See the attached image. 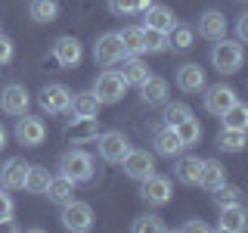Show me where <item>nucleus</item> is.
Listing matches in <instances>:
<instances>
[{"mask_svg": "<svg viewBox=\"0 0 248 233\" xmlns=\"http://www.w3.org/2000/svg\"><path fill=\"white\" fill-rule=\"evenodd\" d=\"M28 16L37 25H50V22L59 19V0H31Z\"/></svg>", "mask_w": 248, "mask_h": 233, "instance_id": "obj_25", "label": "nucleus"}, {"mask_svg": "<svg viewBox=\"0 0 248 233\" xmlns=\"http://www.w3.org/2000/svg\"><path fill=\"white\" fill-rule=\"evenodd\" d=\"M248 227V212L242 202H236V205H223L220 208V217H217V230L223 233H242Z\"/></svg>", "mask_w": 248, "mask_h": 233, "instance_id": "obj_16", "label": "nucleus"}, {"mask_svg": "<svg viewBox=\"0 0 248 233\" xmlns=\"http://www.w3.org/2000/svg\"><path fill=\"white\" fill-rule=\"evenodd\" d=\"M199 34L208 37V41H220V37H227V16H223L220 10L202 13V19H199Z\"/></svg>", "mask_w": 248, "mask_h": 233, "instance_id": "obj_18", "label": "nucleus"}, {"mask_svg": "<svg viewBox=\"0 0 248 233\" xmlns=\"http://www.w3.org/2000/svg\"><path fill=\"white\" fill-rule=\"evenodd\" d=\"M189 115H192V109L186 106V103H170V100L165 103V124H168V128L180 124L183 118H189Z\"/></svg>", "mask_w": 248, "mask_h": 233, "instance_id": "obj_37", "label": "nucleus"}, {"mask_svg": "<svg viewBox=\"0 0 248 233\" xmlns=\"http://www.w3.org/2000/svg\"><path fill=\"white\" fill-rule=\"evenodd\" d=\"M13 212H16V205H13V196H10V193H3V190H0V221H3V217H13Z\"/></svg>", "mask_w": 248, "mask_h": 233, "instance_id": "obj_40", "label": "nucleus"}, {"mask_svg": "<svg viewBox=\"0 0 248 233\" xmlns=\"http://www.w3.org/2000/svg\"><path fill=\"white\" fill-rule=\"evenodd\" d=\"M152 146H155V152H158V155H165V159H177V155L183 152L180 137H177V134H174V128H168V124L158 131V134H155Z\"/></svg>", "mask_w": 248, "mask_h": 233, "instance_id": "obj_22", "label": "nucleus"}, {"mask_svg": "<svg viewBox=\"0 0 248 233\" xmlns=\"http://www.w3.org/2000/svg\"><path fill=\"white\" fill-rule=\"evenodd\" d=\"M174 134L180 137V143H183V150L186 146H196L199 140H202V124H199V118H183L180 124H174Z\"/></svg>", "mask_w": 248, "mask_h": 233, "instance_id": "obj_30", "label": "nucleus"}, {"mask_svg": "<svg viewBox=\"0 0 248 233\" xmlns=\"http://www.w3.org/2000/svg\"><path fill=\"white\" fill-rule=\"evenodd\" d=\"M211 199H214V205H217V208H223V205H236V202H242V190H239L236 183H227V181H223L220 186H214V190H211Z\"/></svg>", "mask_w": 248, "mask_h": 233, "instance_id": "obj_35", "label": "nucleus"}, {"mask_svg": "<svg viewBox=\"0 0 248 233\" xmlns=\"http://www.w3.org/2000/svg\"><path fill=\"white\" fill-rule=\"evenodd\" d=\"M124 56H143V25H127L118 31Z\"/></svg>", "mask_w": 248, "mask_h": 233, "instance_id": "obj_28", "label": "nucleus"}, {"mask_svg": "<svg viewBox=\"0 0 248 233\" xmlns=\"http://www.w3.org/2000/svg\"><path fill=\"white\" fill-rule=\"evenodd\" d=\"M168 41H170V50L186 53L192 44H196V31H192L189 25H174V28L168 31Z\"/></svg>", "mask_w": 248, "mask_h": 233, "instance_id": "obj_34", "label": "nucleus"}, {"mask_svg": "<svg viewBox=\"0 0 248 233\" xmlns=\"http://www.w3.org/2000/svg\"><path fill=\"white\" fill-rule=\"evenodd\" d=\"M19 230H22V224L13 221V217H3V221H0V233H19Z\"/></svg>", "mask_w": 248, "mask_h": 233, "instance_id": "obj_43", "label": "nucleus"}, {"mask_svg": "<svg viewBox=\"0 0 248 233\" xmlns=\"http://www.w3.org/2000/svg\"><path fill=\"white\" fill-rule=\"evenodd\" d=\"M124 56V47L118 41V31H108V34H99L96 44H93V59L99 66H115Z\"/></svg>", "mask_w": 248, "mask_h": 233, "instance_id": "obj_12", "label": "nucleus"}, {"mask_svg": "<svg viewBox=\"0 0 248 233\" xmlns=\"http://www.w3.org/2000/svg\"><path fill=\"white\" fill-rule=\"evenodd\" d=\"M177 159H180V155H177ZM174 174H177V181L186 183V186H199L202 159H196V155H183V159L174 165Z\"/></svg>", "mask_w": 248, "mask_h": 233, "instance_id": "obj_24", "label": "nucleus"}, {"mask_svg": "<svg viewBox=\"0 0 248 233\" xmlns=\"http://www.w3.org/2000/svg\"><path fill=\"white\" fill-rule=\"evenodd\" d=\"M170 41H168V31L158 28H143V53H168Z\"/></svg>", "mask_w": 248, "mask_h": 233, "instance_id": "obj_31", "label": "nucleus"}, {"mask_svg": "<svg viewBox=\"0 0 248 233\" xmlns=\"http://www.w3.org/2000/svg\"><path fill=\"white\" fill-rule=\"evenodd\" d=\"M99 100L93 90H84V93H75L72 103H68V112H72V118H96L99 115Z\"/></svg>", "mask_w": 248, "mask_h": 233, "instance_id": "obj_19", "label": "nucleus"}, {"mask_svg": "<svg viewBox=\"0 0 248 233\" xmlns=\"http://www.w3.org/2000/svg\"><path fill=\"white\" fill-rule=\"evenodd\" d=\"M227 181V168L217 159H202V174H199V186L202 190H214Z\"/></svg>", "mask_w": 248, "mask_h": 233, "instance_id": "obj_23", "label": "nucleus"}, {"mask_svg": "<svg viewBox=\"0 0 248 233\" xmlns=\"http://www.w3.org/2000/svg\"><path fill=\"white\" fill-rule=\"evenodd\" d=\"M62 227L72 230V233H87L93 227V208L87 205V202H65L62 205Z\"/></svg>", "mask_w": 248, "mask_h": 233, "instance_id": "obj_5", "label": "nucleus"}, {"mask_svg": "<svg viewBox=\"0 0 248 233\" xmlns=\"http://www.w3.org/2000/svg\"><path fill=\"white\" fill-rule=\"evenodd\" d=\"M118 62H121L118 72H121L124 81H127V87H130V84H134V87H140V84L149 78V66L143 62V56H121Z\"/></svg>", "mask_w": 248, "mask_h": 233, "instance_id": "obj_20", "label": "nucleus"}, {"mask_svg": "<svg viewBox=\"0 0 248 233\" xmlns=\"http://www.w3.org/2000/svg\"><path fill=\"white\" fill-rule=\"evenodd\" d=\"M242 59H245V50H242V41H214V50H211V66L217 68L220 75H236L242 68Z\"/></svg>", "mask_w": 248, "mask_h": 233, "instance_id": "obj_1", "label": "nucleus"}, {"mask_svg": "<svg viewBox=\"0 0 248 233\" xmlns=\"http://www.w3.org/2000/svg\"><path fill=\"white\" fill-rule=\"evenodd\" d=\"M3 146H6V128L0 124V150H3Z\"/></svg>", "mask_w": 248, "mask_h": 233, "instance_id": "obj_44", "label": "nucleus"}, {"mask_svg": "<svg viewBox=\"0 0 248 233\" xmlns=\"http://www.w3.org/2000/svg\"><path fill=\"white\" fill-rule=\"evenodd\" d=\"M236 90L230 87V84H214V87H205V109L211 115H217V118H220L223 112H227V109L236 103Z\"/></svg>", "mask_w": 248, "mask_h": 233, "instance_id": "obj_14", "label": "nucleus"}, {"mask_svg": "<svg viewBox=\"0 0 248 233\" xmlns=\"http://www.w3.org/2000/svg\"><path fill=\"white\" fill-rule=\"evenodd\" d=\"M130 230L134 233H165L168 224L161 221L158 215H143V217H137V221L130 224Z\"/></svg>", "mask_w": 248, "mask_h": 233, "instance_id": "obj_36", "label": "nucleus"}, {"mask_svg": "<svg viewBox=\"0 0 248 233\" xmlns=\"http://www.w3.org/2000/svg\"><path fill=\"white\" fill-rule=\"evenodd\" d=\"M140 100H143L146 106H165L168 100H170L168 81H165V78H158V75H149L143 84H140Z\"/></svg>", "mask_w": 248, "mask_h": 233, "instance_id": "obj_15", "label": "nucleus"}, {"mask_svg": "<svg viewBox=\"0 0 248 233\" xmlns=\"http://www.w3.org/2000/svg\"><path fill=\"white\" fill-rule=\"evenodd\" d=\"M75 181H68L65 174L59 177H50V186H46V196H50V202H56V205H65V202L75 199Z\"/></svg>", "mask_w": 248, "mask_h": 233, "instance_id": "obj_26", "label": "nucleus"}, {"mask_svg": "<svg viewBox=\"0 0 248 233\" xmlns=\"http://www.w3.org/2000/svg\"><path fill=\"white\" fill-rule=\"evenodd\" d=\"M121 168L130 181H146L149 174H155V155H149V150H130L121 159Z\"/></svg>", "mask_w": 248, "mask_h": 233, "instance_id": "obj_8", "label": "nucleus"}, {"mask_svg": "<svg viewBox=\"0 0 248 233\" xmlns=\"http://www.w3.org/2000/svg\"><path fill=\"white\" fill-rule=\"evenodd\" d=\"M220 121H223V128H236V131H248V106L245 103H232L227 112L220 115Z\"/></svg>", "mask_w": 248, "mask_h": 233, "instance_id": "obj_33", "label": "nucleus"}, {"mask_svg": "<svg viewBox=\"0 0 248 233\" xmlns=\"http://www.w3.org/2000/svg\"><path fill=\"white\" fill-rule=\"evenodd\" d=\"M50 171H46L44 165H28V174H25V186L22 190L34 193V196H41V193H46V186H50Z\"/></svg>", "mask_w": 248, "mask_h": 233, "instance_id": "obj_29", "label": "nucleus"}, {"mask_svg": "<svg viewBox=\"0 0 248 233\" xmlns=\"http://www.w3.org/2000/svg\"><path fill=\"white\" fill-rule=\"evenodd\" d=\"M108 10L115 16H134L137 6H134V0H108Z\"/></svg>", "mask_w": 248, "mask_h": 233, "instance_id": "obj_38", "label": "nucleus"}, {"mask_svg": "<svg viewBox=\"0 0 248 233\" xmlns=\"http://www.w3.org/2000/svg\"><path fill=\"white\" fill-rule=\"evenodd\" d=\"M28 174V162L25 159H6V165L0 168V186L3 190H22Z\"/></svg>", "mask_w": 248, "mask_h": 233, "instance_id": "obj_17", "label": "nucleus"}, {"mask_svg": "<svg viewBox=\"0 0 248 233\" xmlns=\"http://www.w3.org/2000/svg\"><path fill=\"white\" fill-rule=\"evenodd\" d=\"M183 230H186V233H208L211 227H208V224L199 217V221H186V224H183Z\"/></svg>", "mask_w": 248, "mask_h": 233, "instance_id": "obj_42", "label": "nucleus"}, {"mask_svg": "<svg viewBox=\"0 0 248 233\" xmlns=\"http://www.w3.org/2000/svg\"><path fill=\"white\" fill-rule=\"evenodd\" d=\"M177 87L183 93H199L208 87V75L205 68L199 66V62H183L180 68H177Z\"/></svg>", "mask_w": 248, "mask_h": 233, "instance_id": "obj_13", "label": "nucleus"}, {"mask_svg": "<svg viewBox=\"0 0 248 233\" xmlns=\"http://www.w3.org/2000/svg\"><path fill=\"white\" fill-rule=\"evenodd\" d=\"M93 171H96L93 155L84 152V150H68V152L59 155V174H65L68 181H75V183L93 181Z\"/></svg>", "mask_w": 248, "mask_h": 233, "instance_id": "obj_2", "label": "nucleus"}, {"mask_svg": "<svg viewBox=\"0 0 248 233\" xmlns=\"http://www.w3.org/2000/svg\"><path fill=\"white\" fill-rule=\"evenodd\" d=\"M236 37H239V41H248V13L239 16V22H236Z\"/></svg>", "mask_w": 248, "mask_h": 233, "instance_id": "obj_41", "label": "nucleus"}, {"mask_svg": "<svg viewBox=\"0 0 248 233\" xmlns=\"http://www.w3.org/2000/svg\"><path fill=\"white\" fill-rule=\"evenodd\" d=\"M99 134V121L96 118H72V124L65 128L68 143H90Z\"/></svg>", "mask_w": 248, "mask_h": 233, "instance_id": "obj_21", "label": "nucleus"}, {"mask_svg": "<svg viewBox=\"0 0 248 233\" xmlns=\"http://www.w3.org/2000/svg\"><path fill=\"white\" fill-rule=\"evenodd\" d=\"M177 25V19H174V13L168 10V6H161V3H152L149 10H146V22H143V28H158V31H170Z\"/></svg>", "mask_w": 248, "mask_h": 233, "instance_id": "obj_27", "label": "nucleus"}, {"mask_svg": "<svg viewBox=\"0 0 248 233\" xmlns=\"http://www.w3.org/2000/svg\"><path fill=\"white\" fill-rule=\"evenodd\" d=\"M37 103H41L44 112L50 115H62L68 112V103H72V90L65 87V84H46L41 90V97H37Z\"/></svg>", "mask_w": 248, "mask_h": 233, "instance_id": "obj_10", "label": "nucleus"}, {"mask_svg": "<svg viewBox=\"0 0 248 233\" xmlns=\"http://www.w3.org/2000/svg\"><path fill=\"white\" fill-rule=\"evenodd\" d=\"M16 140H19L22 146H41L46 140V124L41 115H19V121H16Z\"/></svg>", "mask_w": 248, "mask_h": 233, "instance_id": "obj_7", "label": "nucleus"}, {"mask_svg": "<svg viewBox=\"0 0 248 233\" xmlns=\"http://www.w3.org/2000/svg\"><path fill=\"white\" fill-rule=\"evenodd\" d=\"M93 93H96V100H99L103 106L121 103L124 93H127V81L121 78L118 68H106V72H99L96 81H93Z\"/></svg>", "mask_w": 248, "mask_h": 233, "instance_id": "obj_3", "label": "nucleus"}, {"mask_svg": "<svg viewBox=\"0 0 248 233\" xmlns=\"http://www.w3.org/2000/svg\"><path fill=\"white\" fill-rule=\"evenodd\" d=\"M140 183H143L140 196H143L146 205H165V202H170V196H174V183H170V177H165V174H149Z\"/></svg>", "mask_w": 248, "mask_h": 233, "instance_id": "obj_6", "label": "nucleus"}, {"mask_svg": "<svg viewBox=\"0 0 248 233\" xmlns=\"http://www.w3.org/2000/svg\"><path fill=\"white\" fill-rule=\"evenodd\" d=\"M28 106H31V93L25 84H6L3 93H0V109H3L6 115H25L28 112Z\"/></svg>", "mask_w": 248, "mask_h": 233, "instance_id": "obj_9", "label": "nucleus"}, {"mask_svg": "<svg viewBox=\"0 0 248 233\" xmlns=\"http://www.w3.org/2000/svg\"><path fill=\"white\" fill-rule=\"evenodd\" d=\"M53 59H56L62 68L81 66V59H84V47H81V41H78V37H72V34L56 37V44H53Z\"/></svg>", "mask_w": 248, "mask_h": 233, "instance_id": "obj_11", "label": "nucleus"}, {"mask_svg": "<svg viewBox=\"0 0 248 233\" xmlns=\"http://www.w3.org/2000/svg\"><path fill=\"white\" fill-rule=\"evenodd\" d=\"M245 131H236V128H223L220 134H217V146H220L223 152H242L245 150Z\"/></svg>", "mask_w": 248, "mask_h": 233, "instance_id": "obj_32", "label": "nucleus"}, {"mask_svg": "<svg viewBox=\"0 0 248 233\" xmlns=\"http://www.w3.org/2000/svg\"><path fill=\"white\" fill-rule=\"evenodd\" d=\"M96 146H99V159L108 162V165H121V159L130 152V140L121 134V131H106V134H96Z\"/></svg>", "mask_w": 248, "mask_h": 233, "instance_id": "obj_4", "label": "nucleus"}, {"mask_svg": "<svg viewBox=\"0 0 248 233\" xmlns=\"http://www.w3.org/2000/svg\"><path fill=\"white\" fill-rule=\"evenodd\" d=\"M13 56H16V47H13V41L0 31V66H6V62H13Z\"/></svg>", "mask_w": 248, "mask_h": 233, "instance_id": "obj_39", "label": "nucleus"}]
</instances>
